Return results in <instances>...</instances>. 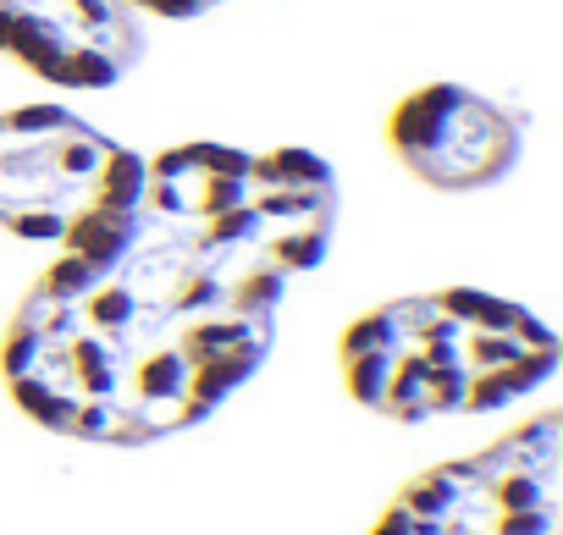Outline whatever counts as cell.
I'll return each instance as SVG.
<instances>
[{
	"mask_svg": "<svg viewBox=\"0 0 563 535\" xmlns=\"http://www.w3.org/2000/svg\"><path fill=\"white\" fill-rule=\"evenodd\" d=\"M563 425L536 414L514 436L415 475L371 535H558Z\"/></svg>",
	"mask_w": 563,
	"mask_h": 535,
	"instance_id": "277c9868",
	"label": "cell"
},
{
	"mask_svg": "<svg viewBox=\"0 0 563 535\" xmlns=\"http://www.w3.org/2000/svg\"><path fill=\"white\" fill-rule=\"evenodd\" d=\"M393 155L442 193H475L503 182L525 155V122L459 83H431L398 100L387 116Z\"/></svg>",
	"mask_w": 563,
	"mask_h": 535,
	"instance_id": "5b68a950",
	"label": "cell"
},
{
	"mask_svg": "<svg viewBox=\"0 0 563 535\" xmlns=\"http://www.w3.org/2000/svg\"><path fill=\"white\" fill-rule=\"evenodd\" d=\"M128 7L144 18V12H155V18H199V12H210L216 7V0H128Z\"/></svg>",
	"mask_w": 563,
	"mask_h": 535,
	"instance_id": "52a82bcc",
	"label": "cell"
},
{
	"mask_svg": "<svg viewBox=\"0 0 563 535\" xmlns=\"http://www.w3.org/2000/svg\"><path fill=\"white\" fill-rule=\"evenodd\" d=\"M0 51L56 89H111L144 62L128 0H0Z\"/></svg>",
	"mask_w": 563,
	"mask_h": 535,
	"instance_id": "8992f818",
	"label": "cell"
},
{
	"mask_svg": "<svg viewBox=\"0 0 563 535\" xmlns=\"http://www.w3.org/2000/svg\"><path fill=\"white\" fill-rule=\"evenodd\" d=\"M349 392L387 420L420 425L442 414H492L552 381L558 337L508 299L442 288L393 299L343 332Z\"/></svg>",
	"mask_w": 563,
	"mask_h": 535,
	"instance_id": "7a4b0ae2",
	"label": "cell"
},
{
	"mask_svg": "<svg viewBox=\"0 0 563 535\" xmlns=\"http://www.w3.org/2000/svg\"><path fill=\"white\" fill-rule=\"evenodd\" d=\"M338 232V177L310 149L188 138L144 160L128 232L62 254L23 299L0 376L56 436L150 447L254 381L288 282Z\"/></svg>",
	"mask_w": 563,
	"mask_h": 535,
	"instance_id": "6da1fadb",
	"label": "cell"
},
{
	"mask_svg": "<svg viewBox=\"0 0 563 535\" xmlns=\"http://www.w3.org/2000/svg\"><path fill=\"white\" fill-rule=\"evenodd\" d=\"M144 193V155L78 122L62 105L0 116V226L56 243L73 259L106 254Z\"/></svg>",
	"mask_w": 563,
	"mask_h": 535,
	"instance_id": "3957f363",
	"label": "cell"
}]
</instances>
